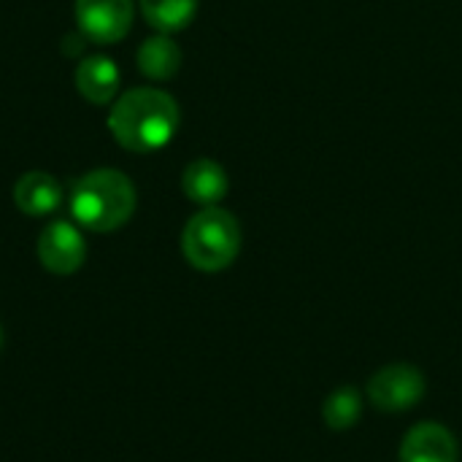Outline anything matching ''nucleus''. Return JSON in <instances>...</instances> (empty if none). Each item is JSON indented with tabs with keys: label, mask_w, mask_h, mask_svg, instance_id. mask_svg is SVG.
Returning <instances> with one entry per match:
<instances>
[{
	"label": "nucleus",
	"mask_w": 462,
	"mask_h": 462,
	"mask_svg": "<svg viewBox=\"0 0 462 462\" xmlns=\"http://www.w3.org/2000/svg\"><path fill=\"white\" fill-rule=\"evenodd\" d=\"M133 211L135 187L125 173L114 168H97L73 184L70 214L81 227L92 233H111L122 227Z\"/></svg>",
	"instance_id": "2"
},
{
	"label": "nucleus",
	"mask_w": 462,
	"mask_h": 462,
	"mask_svg": "<svg viewBox=\"0 0 462 462\" xmlns=\"http://www.w3.org/2000/svg\"><path fill=\"white\" fill-rule=\"evenodd\" d=\"M365 395L371 406L379 411H387V414L409 411L425 398V376L414 365L393 363L371 376Z\"/></svg>",
	"instance_id": "4"
},
{
	"label": "nucleus",
	"mask_w": 462,
	"mask_h": 462,
	"mask_svg": "<svg viewBox=\"0 0 462 462\" xmlns=\"http://www.w3.org/2000/svg\"><path fill=\"white\" fill-rule=\"evenodd\" d=\"M181 252L187 263L203 273H217L233 265L241 252V225L238 219L219 208L208 206L198 211L181 233Z\"/></svg>",
	"instance_id": "3"
},
{
	"label": "nucleus",
	"mask_w": 462,
	"mask_h": 462,
	"mask_svg": "<svg viewBox=\"0 0 462 462\" xmlns=\"http://www.w3.org/2000/svg\"><path fill=\"white\" fill-rule=\"evenodd\" d=\"M38 260L49 273L70 276L87 260V244L76 225L70 222H51L38 236Z\"/></svg>",
	"instance_id": "6"
},
{
	"label": "nucleus",
	"mask_w": 462,
	"mask_h": 462,
	"mask_svg": "<svg viewBox=\"0 0 462 462\" xmlns=\"http://www.w3.org/2000/svg\"><path fill=\"white\" fill-rule=\"evenodd\" d=\"M14 203L27 217H49L62 206V187L54 176L30 171L14 187Z\"/></svg>",
	"instance_id": "8"
},
{
	"label": "nucleus",
	"mask_w": 462,
	"mask_h": 462,
	"mask_svg": "<svg viewBox=\"0 0 462 462\" xmlns=\"http://www.w3.org/2000/svg\"><path fill=\"white\" fill-rule=\"evenodd\" d=\"M138 68H141L143 76H149L154 81L173 79L179 73V68H181V49L165 32H160V35L141 43Z\"/></svg>",
	"instance_id": "11"
},
{
	"label": "nucleus",
	"mask_w": 462,
	"mask_h": 462,
	"mask_svg": "<svg viewBox=\"0 0 462 462\" xmlns=\"http://www.w3.org/2000/svg\"><path fill=\"white\" fill-rule=\"evenodd\" d=\"M460 447L449 428L439 422L414 425L401 444V462H457Z\"/></svg>",
	"instance_id": "7"
},
{
	"label": "nucleus",
	"mask_w": 462,
	"mask_h": 462,
	"mask_svg": "<svg viewBox=\"0 0 462 462\" xmlns=\"http://www.w3.org/2000/svg\"><path fill=\"white\" fill-rule=\"evenodd\" d=\"M181 189L192 203L208 208V206H217L227 195L230 179H227V171L219 162L195 160L181 173Z\"/></svg>",
	"instance_id": "9"
},
{
	"label": "nucleus",
	"mask_w": 462,
	"mask_h": 462,
	"mask_svg": "<svg viewBox=\"0 0 462 462\" xmlns=\"http://www.w3.org/2000/svg\"><path fill=\"white\" fill-rule=\"evenodd\" d=\"M76 87L81 97L95 106H106L119 92V68L108 57H87L76 70Z\"/></svg>",
	"instance_id": "10"
},
{
	"label": "nucleus",
	"mask_w": 462,
	"mask_h": 462,
	"mask_svg": "<svg viewBox=\"0 0 462 462\" xmlns=\"http://www.w3.org/2000/svg\"><path fill=\"white\" fill-rule=\"evenodd\" d=\"M0 341H3V336H0Z\"/></svg>",
	"instance_id": "14"
},
{
	"label": "nucleus",
	"mask_w": 462,
	"mask_h": 462,
	"mask_svg": "<svg viewBox=\"0 0 462 462\" xmlns=\"http://www.w3.org/2000/svg\"><path fill=\"white\" fill-rule=\"evenodd\" d=\"M76 22L92 43H116L130 32L133 0H76Z\"/></svg>",
	"instance_id": "5"
},
{
	"label": "nucleus",
	"mask_w": 462,
	"mask_h": 462,
	"mask_svg": "<svg viewBox=\"0 0 462 462\" xmlns=\"http://www.w3.org/2000/svg\"><path fill=\"white\" fill-rule=\"evenodd\" d=\"M108 127L119 146H125L127 152L149 154L171 143V138L176 135L179 106L162 89H130L114 103L108 114Z\"/></svg>",
	"instance_id": "1"
},
{
	"label": "nucleus",
	"mask_w": 462,
	"mask_h": 462,
	"mask_svg": "<svg viewBox=\"0 0 462 462\" xmlns=\"http://www.w3.org/2000/svg\"><path fill=\"white\" fill-rule=\"evenodd\" d=\"M363 417V395L357 387H341L325 398L322 420L330 430H352Z\"/></svg>",
	"instance_id": "13"
},
{
	"label": "nucleus",
	"mask_w": 462,
	"mask_h": 462,
	"mask_svg": "<svg viewBox=\"0 0 462 462\" xmlns=\"http://www.w3.org/2000/svg\"><path fill=\"white\" fill-rule=\"evenodd\" d=\"M138 3L143 19L165 35L184 30L198 14V0H138Z\"/></svg>",
	"instance_id": "12"
}]
</instances>
